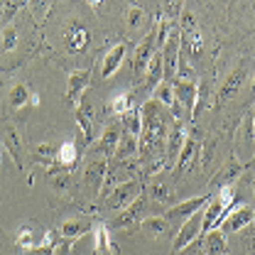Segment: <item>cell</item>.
<instances>
[{"instance_id": "7c38bea8", "label": "cell", "mask_w": 255, "mask_h": 255, "mask_svg": "<svg viewBox=\"0 0 255 255\" xmlns=\"http://www.w3.org/2000/svg\"><path fill=\"white\" fill-rule=\"evenodd\" d=\"M196 152H199V145H196V140L187 135V140H184V145H182V150H179V155L174 159V167H177V174H182L184 169H191V164L196 162Z\"/></svg>"}, {"instance_id": "d590c367", "label": "cell", "mask_w": 255, "mask_h": 255, "mask_svg": "<svg viewBox=\"0 0 255 255\" xmlns=\"http://www.w3.org/2000/svg\"><path fill=\"white\" fill-rule=\"evenodd\" d=\"M253 132H255V113H253Z\"/></svg>"}, {"instance_id": "603a6c76", "label": "cell", "mask_w": 255, "mask_h": 255, "mask_svg": "<svg viewBox=\"0 0 255 255\" xmlns=\"http://www.w3.org/2000/svg\"><path fill=\"white\" fill-rule=\"evenodd\" d=\"M103 177H106V162H89L86 164V182H91L94 187L103 184Z\"/></svg>"}, {"instance_id": "e575fe53", "label": "cell", "mask_w": 255, "mask_h": 255, "mask_svg": "<svg viewBox=\"0 0 255 255\" xmlns=\"http://www.w3.org/2000/svg\"><path fill=\"white\" fill-rule=\"evenodd\" d=\"M251 91H253V96H255V79H253V84H251Z\"/></svg>"}, {"instance_id": "52a82bcc", "label": "cell", "mask_w": 255, "mask_h": 255, "mask_svg": "<svg viewBox=\"0 0 255 255\" xmlns=\"http://www.w3.org/2000/svg\"><path fill=\"white\" fill-rule=\"evenodd\" d=\"M196 84L189 81V79H174L172 81V91H174V98L182 108H187L191 118H194V108H196Z\"/></svg>"}, {"instance_id": "4316f807", "label": "cell", "mask_w": 255, "mask_h": 255, "mask_svg": "<svg viewBox=\"0 0 255 255\" xmlns=\"http://www.w3.org/2000/svg\"><path fill=\"white\" fill-rule=\"evenodd\" d=\"M172 194H174V191L169 189L167 184H162V182H155V184L150 187V199H152L155 204H167V201H172Z\"/></svg>"}, {"instance_id": "7402d4cb", "label": "cell", "mask_w": 255, "mask_h": 255, "mask_svg": "<svg viewBox=\"0 0 255 255\" xmlns=\"http://www.w3.org/2000/svg\"><path fill=\"white\" fill-rule=\"evenodd\" d=\"M30 89L25 86V84H15L12 89H10V108H22V106H27L30 103Z\"/></svg>"}, {"instance_id": "3957f363", "label": "cell", "mask_w": 255, "mask_h": 255, "mask_svg": "<svg viewBox=\"0 0 255 255\" xmlns=\"http://www.w3.org/2000/svg\"><path fill=\"white\" fill-rule=\"evenodd\" d=\"M199 236H201V211H196L194 216H189L187 221L179 226V233L174 236V246H172V251L179 253V251L189 248V246H194V243L199 241Z\"/></svg>"}, {"instance_id": "1f68e13d", "label": "cell", "mask_w": 255, "mask_h": 255, "mask_svg": "<svg viewBox=\"0 0 255 255\" xmlns=\"http://www.w3.org/2000/svg\"><path fill=\"white\" fill-rule=\"evenodd\" d=\"M30 103H34V106H37V103H39V96L32 94V96H30Z\"/></svg>"}, {"instance_id": "d6986e66", "label": "cell", "mask_w": 255, "mask_h": 255, "mask_svg": "<svg viewBox=\"0 0 255 255\" xmlns=\"http://www.w3.org/2000/svg\"><path fill=\"white\" fill-rule=\"evenodd\" d=\"M137 137L135 135H130V132H123L121 135V142H118V150H116V157L118 159H128L132 157L135 152H137Z\"/></svg>"}, {"instance_id": "5b68a950", "label": "cell", "mask_w": 255, "mask_h": 255, "mask_svg": "<svg viewBox=\"0 0 255 255\" xmlns=\"http://www.w3.org/2000/svg\"><path fill=\"white\" fill-rule=\"evenodd\" d=\"M162 64H164V81H174L177 66H179V34L177 32L167 34V42L162 47Z\"/></svg>"}, {"instance_id": "4dcf8cb0", "label": "cell", "mask_w": 255, "mask_h": 255, "mask_svg": "<svg viewBox=\"0 0 255 255\" xmlns=\"http://www.w3.org/2000/svg\"><path fill=\"white\" fill-rule=\"evenodd\" d=\"M15 47H17V30L15 27H5V32H2V49L12 52Z\"/></svg>"}, {"instance_id": "ffe728a7", "label": "cell", "mask_w": 255, "mask_h": 255, "mask_svg": "<svg viewBox=\"0 0 255 255\" xmlns=\"http://www.w3.org/2000/svg\"><path fill=\"white\" fill-rule=\"evenodd\" d=\"M126 25H128V30H132V32H137V30H145V25H147V17H145V12L140 10V7H128V12H126Z\"/></svg>"}, {"instance_id": "ba28073f", "label": "cell", "mask_w": 255, "mask_h": 255, "mask_svg": "<svg viewBox=\"0 0 255 255\" xmlns=\"http://www.w3.org/2000/svg\"><path fill=\"white\" fill-rule=\"evenodd\" d=\"M243 174V164L238 162V157L233 155V157L228 159V164H223L221 169L214 174V179H211V187L219 191L221 187H233L236 184V179Z\"/></svg>"}, {"instance_id": "f546056e", "label": "cell", "mask_w": 255, "mask_h": 255, "mask_svg": "<svg viewBox=\"0 0 255 255\" xmlns=\"http://www.w3.org/2000/svg\"><path fill=\"white\" fill-rule=\"evenodd\" d=\"M111 108L116 111V113H121V116H126L128 111H130V96L128 94H118L111 98Z\"/></svg>"}, {"instance_id": "30bf717a", "label": "cell", "mask_w": 255, "mask_h": 255, "mask_svg": "<svg viewBox=\"0 0 255 255\" xmlns=\"http://www.w3.org/2000/svg\"><path fill=\"white\" fill-rule=\"evenodd\" d=\"M121 135H123V130H121V126H118V123L108 126V130L101 135V140H98L94 147H91V152H101V155H106V157H113V155H116V150H118Z\"/></svg>"}, {"instance_id": "9c48e42d", "label": "cell", "mask_w": 255, "mask_h": 255, "mask_svg": "<svg viewBox=\"0 0 255 255\" xmlns=\"http://www.w3.org/2000/svg\"><path fill=\"white\" fill-rule=\"evenodd\" d=\"M159 52V44H157V27L155 30H147V37L140 42L137 47V57H135V71L142 74L147 69V62L152 59V54Z\"/></svg>"}, {"instance_id": "f1b7e54d", "label": "cell", "mask_w": 255, "mask_h": 255, "mask_svg": "<svg viewBox=\"0 0 255 255\" xmlns=\"http://www.w3.org/2000/svg\"><path fill=\"white\" fill-rule=\"evenodd\" d=\"M17 246H22V248H37V246H39V241H34L32 226H22V228H20V233H17Z\"/></svg>"}, {"instance_id": "cb8c5ba5", "label": "cell", "mask_w": 255, "mask_h": 255, "mask_svg": "<svg viewBox=\"0 0 255 255\" xmlns=\"http://www.w3.org/2000/svg\"><path fill=\"white\" fill-rule=\"evenodd\" d=\"M94 238H96V251H98V253H103V251H108V248H111V236H108V226H103V223L94 226ZM111 251L116 253V248H111Z\"/></svg>"}, {"instance_id": "5bb4252c", "label": "cell", "mask_w": 255, "mask_h": 255, "mask_svg": "<svg viewBox=\"0 0 255 255\" xmlns=\"http://www.w3.org/2000/svg\"><path fill=\"white\" fill-rule=\"evenodd\" d=\"M201 246L206 255H226V233L221 228H214L201 236Z\"/></svg>"}, {"instance_id": "2e32d148", "label": "cell", "mask_w": 255, "mask_h": 255, "mask_svg": "<svg viewBox=\"0 0 255 255\" xmlns=\"http://www.w3.org/2000/svg\"><path fill=\"white\" fill-rule=\"evenodd\" d=\"M91 231V223L86 219H66V221L59 226V233H62L64 241H76L81 236H86Z\"/></svg>"}, {"instance_id": "ac0fdd59", "label": "cell", "mask_w": 255, "mask_h": 255, "mask_svg": "<svg viewBox=\"0 0 255 255\" xmlns=\"http://www.w3.org/2000/svg\"><path fill=\"white\" fill-rule=\"evenodd\" d=\"M243 79H246V71H243V66H238L228 79H226V84H223L221 89V101H228V98H233V96L241 91V86H243Z\"/></svg>"}, {"instance_id": "836d02e7", "label": "cell", "mask_w": 255, "mask_h": 255, "mask_svg": "<svg viewBox=\"0 0 255 255\" xmlns=\"http://www.w3.org/2000/svg\"><path fill=\"white\" fill-rule=\"evenodd\" d=\"M191 255H206V253H204V248H196V251H194Z\"/></svg>"}, {"instance_id": "4fadbf2b", "label": "cell", "mask_w": 255, "mask_h": 255, "mask_svg": "<svg viewBox=\"0 0 255 255\" xmlns=\"http://www.w3.org/2000/svg\"><path fill=\"white\" fill-rule=\"evenodd\" d=\"M164 81V64H162V52H155L152 59L147 62V79H145V89L152 94L159 84Z\"/></svg>"}, {"instance_id": "9a60e30c", "label": "cell", "mask_w": 255, "mask_h": 255, "mask_svg": "<svg viewBox=\"0 0 255 255\" xmlns=\"http://www.w3.org/2000/svg\"><path fill=\"white\" fill-rule=\"evenodd\" d=\"M0 135H2V145L7 147L10 157L15 159V164H20V155H22V137H20L17 128L15 126H5Z\"/></svg>"}, {"instance_id": "484cf974", "label": "cell", "mask_w": 255, "mask_h": 255, "mask_svg": "<svg viewBox=\"0 0 255 255\" xmlns=\"http://www.w3.org/2000/svg\"><path fill=\"white\" fill-rule=\"evenodd\" d=\"M140 211H142V199H137L135 204H130L126 211H123V214L118 216L116 226H121V228H123L126 223H135V221H137V216H140Z\"/></svg>"}, {"instance_id": "d6a6232c", "label": "cell", "mask_w": 255, "mask_h": 255, "mask_svg": "<svg viewBox=\"0 0 255 255\" xmlns=\"http://www.w3.org/2000/svg\"><path fill=\"white\" fill-rule=\"evenodd\" d=\"M101 2H103V0H89V5H94V7H98Z\"/></svg>"}, {"instance_id": "83f0119b", "label": "cell", "mask_w": 255, "mask_h": 255, "mask_svg": "<svg viewBox=\"0 0 255 255\" xmlns=\"http://www.w3.org/2000/svg\"><path fill=\"white\" fill-rule=\"evenodd\" d=\"M86 42H89V32L84 30V27H76V30L69 32V44H71V52H81Z\"/></svg>"}, {"instance_id": "8d00e7d4", "label": "cell", "mask_w": 255, "mask_h": 255, "mask_svg": "<svg viewBox=\"0 0 255 255\" xmlns=\"http://www.w3.org/2000/svg\"><path fill=\"white\" fill-rule=\"evenodd\" d=\"M253 191H255V179H253Z\"/></svg>"}, {"instance_id": "7a4b0ae2", "label": "cell", "mask_w": 255, "mask_h": 255, "mask_svg": "<svg viewBox=\"0 0 255 255\" xmlns=\"http://www.w3.org/2000/svg\"><path fill=\"white\" fill-rule=\"evenodd\" d=\"M89 84H91V69H74V71H69V79H66V98H69L76 108L84 106L81 98L86 94Z\"/></svg>"}, {"instance_id": "e0dca14e", "label": "cell", "mask_w": 255, "mask_h": 255, "mask_svg": "<svg viewBox=\"0 0 255 255\" xmlns=\"http://www.w3.org/2000/svg\"><path fill=\"white\" fill-rule=\"evenodd\" d=\"M140 231L147 233L150 238H162L169 231V221L164 216H147V219L140 221Z\"/></svg>"}, {"instance_id": "8fae6325", "label": "cell", "mask_w": 255, "mask_h": 255, "mask_svg": "<svg viewBox=\"0 0 255 255\" xmlns=\"http://www.w3.org/2000/svg\"><path fill=\"white\" fill-rule=\"evenodd\" d=\"M126 44L123 42H118V44H113L108 52H106V57H103V64H101V76L103 79H111L118 69H121V64L126 59Z\"/></svg>"}, {"instance_id": "8992f818", "label": "cell", "mask_w": 255, "mask_h": 255, "mask_svg": "<svg viewBox=\"0 0 255 255\" xmlns=\"http://www.w3.org/2000/svg\"><path fill=\"white\" fill-rule=\"evenodd\" d=\"M253 221H255V211L251 206H236L233 204L219 228H221L223 233H236V231H241L243 226H248V223H253Z\"/></svg>"}, {"instance_id": "277c9868", "label": "cell", "mask_w": 255, "mask_h": 255, "mask_svg": "<svg viewBox=\"0 0 255 255\" xmlns=\"http://www.w3.org/2000/svg\"><path fill=\"white\" fill-rule=\"evenodd\" d=\"M211 201V194H204V196H191L187 201H179L177 206H172V209H167V214H164V219L167 221H179L184 223L189 216H194L196 211H201L206 204Z\"/></svg>"}, {"instance_id": "44dd1931", "label": "cell", "mask_w": 255, "mask_h": 255, "mask_svg": "<svg viewBox=\"0 0 255 255\" xmlns=\"http://www.w3.org/2000/svg\"><path fill=\"white\" fill-rule=\"evenodd\" d=\"M57 159L62 162L64 167H74L76 164V159H79V150H76V142L74 140H66L62 142V147H59V155Z\"/></svg>"}, {"instance_id": "6da1fadb", "label": "cell", "mask_w": 255, "mask_h": 255, "mask_svg": "<svg viewBox=\"0 0 255 255\" xmlns=\"http://www.w3.org/2000/svg\"><path fill=\"white\" fill-rule=\"evenodd\" d=\"M140 182L137 179H128V182H121V184H116L113 191L108 194V199H106V206L108 209H113V211H121V209H128L130 204H135L137 199H140Z\"/></svg>"}, {"instance_id": "d4e9b609", "label": "cell", "mask_w": 255, "mask_h": 255, "mask_svg": "<svg viewBox=\"0 0 255 255\" xmlns=\"http://www.w3.org/2000/svg\"><path fill=\"white\" fill-rule=\"evenodd\" d=\"M126 128H128L130 135L140 137V132H142V116H140V108H130L126 113Z\"/></svg>"}]
</instances>
